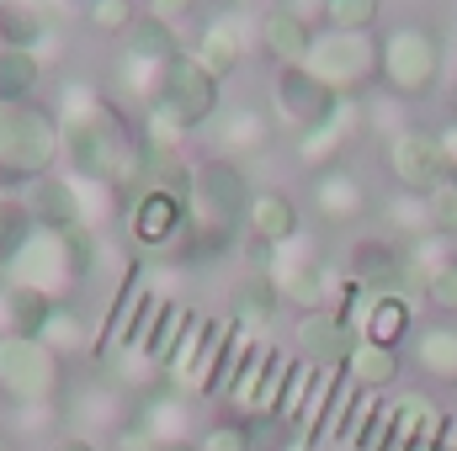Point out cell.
Returning a JSON list of instances; mask_svg holds the SVG:
<instances>
[{
    "label": "cell",
    "mask_w": 457,
    "mask_h": 451,
    "mask_svg": "<svg viewBox=\"0 0 457 451\" xmlns=\"http://www.w3.org/2000/svg\"><path fill=\"white\" fill-rule=\"evenodd\" d=\"M59 160L75 181H96L122 192V202H133L149 186L154 154L144 144V127L128 117V107L107 96L102 86H64L59 96Z\"/></svg>",
    "instance_id": "6da1fadb"
},
{
    "label": "cell",
    "mask_w": 457,
    "mask_h": 451,
    "mask_svg": "<svg viewBox=\"0 0 457 451\" xmlns=\"http://www.w3.org/2000/svg\"><path fill=\"white\" fill-rule=\"evenodd\" d=\"M59 165V117L43 102H0V197L27 192Z\"/></svg>",
    "instance_id": "7a4b0ae2"
},
{
    "label": "cell",
    "mask_w": 457,
    "mask_h": 451,
    "mask_svg": "<svg viewBox=\"0 0 457 451\" xmlns=\"http://www.w3.org/2000/svg\"><path fill=\"white\" fill-rule=\"evenodd\" d=\"M91 255H96V234L75 228V234H59V228H37L21 255L0 271V282H16V287H32L54 303H64L86 276H91Z\"/></svg>",
    "instance_id": "3957f363"
},
{
    "label": "cell",
    "mask_w": 457,
    "mask_h": 451,
    "mask_svg": "<svg viewBox=\"0 0 457 451\" xmlns=\"http://www.w3.org/2000/svg\"><path fill=\"white\" fill-rule=\"evenodd\" d=\"M149 112L170 117L176 127H187V133H197V127H208L213 117L224 112V80L192 53V48H181L170 64H165V75H160V91H154V107Z\"/></svg>",
    "instance_id": "277c9868"
},
{
    "label": "cell",
    "mask_w": 457,
    "mask_h": 451,
    "mask_svg": "<svg viewBox=\"0 0 457 451\" xmlns=\"http://www.w3.org/2000/svg\"><path fill=\"white\" fill-rule=\"evenodd\" d=\"M0 393L11 404H59L64 356L43 335H0Z\"/></svg>",
    "instance_id": "5b68a950"
},
{
    "label": "cell",
    "mask_w": 457,
    "mask_h": 451,
    "mask_svg": "<svg viewBox=\"0 0 457 451\" xmlns=\"http://www.w3.org/2000/svg\"><path fill=\"white\" fill-rule=\"evenodd\" d=\"M250 176L234 165V160H203L192 165V192H187V208H192V228H213L239 239L245 228V208H250Z\"/></svg>",
    "instance_id": "8992f818"
},
{
    "label": "cell",
    "mask_w": 457,
    "mask_h": 451,
    "mask_svg": "<svg viewBox=\"0 0 457 451\" xmlns=\"http://www.w3.org/2000/svg\"><path fill=\"white\" fill-rule=\"evenodd\" d=\"M378 75L388 86V96H426L442 75V43L431 27L420 21H399L383 43H378Z\"/></svg>",
    "instance_id": "52a82bcc"
},
{
    "label": "cell",
    "mask_w": 457,
    "mask_h": 451,
    "mask_svg": "<svg viewBox=\"0 0 457 451\" xmlns=\"http://www.w3.org/2000/svg\"><path fill=\"white\" fill-rule=\"evenodd\" d=\"M303 70L330 86L336 96H356L372 75H378V43L367 32H314V48L303 59Z\"/></svg>",
    "instance_id": "ba28073f"
},
{
    "label": "cell",
    "mask_w": 457,
    "mask_h": 451,
    "mask_svg": "<svg viewBox=\"0 0 457 451\" xmlns=\"http://www.w3.org/2000/svg\"><path fill=\"white\" fill-rule=\"evenodd\" d=\"M261 271L271 276L277 298H282V303H293V308H303V314H314V308H330V298H336V282H330V271L320 266V255H309V250H303V239L266 250Z\"/></svg>",
    "instance_id": "9c48e42d"
},
{
    "label": "cell",
    "mask_w": 457,
    "mask_h": 451,
    "mask_svg": "<svg viewBox=\"0 0 457 451\" xmlns=\"http://www.w3.org/2000/svg\"><path fill=\"white\" fill-rule=\"evenodd\" d=\"M192 224V208H187V186H170V181H149L133 202H128V234L133 244L144 250H170Z\"/></svg>",
    "instance_id": "30bf717a"
},
{
    "label": "cell",
    "mask_w": 457,
    "mask_h": 451,
    "mask_svg": "<svg viewBox=\"0 0 457 451\" xmlns=\"http://www.w3.org/2000/svg\"><path fill=\"white\" fill-rule=\"evenodd\" d=\"M388 170H394L399 192L431 197L436 186H447L453 160H447V149H442V138H436V133L404 127V133H394V144H388Z\"/></svg>",
    "instance_id": "8fae6325"
},
{
    "label": "cell",
    "mask_w": 457,
    "mask_h": 451,
    "mask_svg": "<svg viewBox=\"0 0 457 451\" xmlns=\"http://www.w3.org/2000/svg\"><path fill=\"white\" fill-rule=\"evenodd\" d=\"M336 107H341V96H336L330 86H320L303 64H277V80H271V112H277L282 127L309 133V127H320Z\"/></svg>",
    "instance_id": "7c38bea8"
},
{
    "label": "cell",
    "mask_w": 457,
    "mask_h": 451,
    "mask_svg": "<svg viewBox=\"0 0 457 451\" xmlns=\"http://www.w3.org/2000/svg\"><path fill=\"white\" fill-rule=\"evenodd\" d=\"M351 282L372 298H399V287H410L420 276L394 239H356L351 244Z\"/></svg>",
    "instance_id": "4fadbf2b"
},
{
    "label": "cell",
    "mask_w": 457,
    "mask_h": 451,
    "mask_svg": "<svg viewBox=\"0 0 457 451\" xmlns=\"http://www.w3.org/2000/svg\"><path fill=\"white\" fill-rule=\"evenodd\" d=\"M192 53H197V59H203L219 80H228V75L245 64V53H250V27H245V11H219V16H203Z\"/></svg>",
    "instance_id": "5bb4252c"
},
{
    "label": "cell",
    "mask_w": 457,
    "mask_h": 451,
    "mask_svg": "<svg viewBox=\"0 0 457 451\" xmlns=\"http://www.w3.org/2000/svg\"><path fill=\"white\" fill-rule=\"evenodd\" d=\"M59 404H64V420L80 425L75 436H86V430L112 436L117 425H128V414H133L122 382H80V393H70V398H59Z\"/></svg>",
    "instance_id": "9a60e30c"
},
{
    "label": "cell",
    "mask_w": 457,
    "mask_h": 451,
    "mask_svg": "<svg viewBox=\"0 0 457 451\" xmlns=\"http://www.w3.org/2000/svg\"><path fill=\"white\" fill-rule=\"evenodd\" d=\"M27 208L37 228H59V234H75L80 228V181L70 170H48L43 181L27 186Z\"/></svg>",
    "instance_id": "2e32d148"
},
{
    "label": "cell",
    "mask_w": 457,
    "mask_h": 451,
    "mask_svg": "<svg viewBox=\"0 0 457 451\" xmlns=\"http://www.w3.org/2000/svg\"><path fill=\"white\" fill-rule=\"evenodd\" d=\"M356 340H361L356 324L341 319L336 308H314V314L298 319V350H303L314 366H345V356H351Z\"/></svg>",
    "instance_id": "e0dca14e"
},
{
    "label": "cell",
    "mask_w": 457,
    "mask_h": 451,
    "mask_svg": "<svg viewBox=\"0 0 457 451\" xmlns=\"http://www.w3.org/2000/svg\"><path fill=\"white\" fill-rule=\"evenodd\" d=\"M245 234L261 244V250H277V244H293L303 234L298 218V202L287 192H255L250 208H245Z\"/></svg>",
    "instance_id": "ac0fdd59"
},
{
    "label": "cell",
    "mask_w": 457,
    "mask_h": 451,
    "mask_svg": "<svg viewBox=\"0 0 457 451\" xmlns=\"http://www.w3.org/2000/svg\"><path fill=\"white\" fill-rule=\"evenodd\" d=\"M213 154L219 160H250V154H261L266 144H271V117L261 112V107H234V112H219L213 122Z\"/></svg>",
    "instance_id": "d6986e66"
},
{
    "label": "cell",
    "mask_w": 457,
    "mask_h": 451,
    "mask_svg": "<svg viewBox=\"0 0 457 451\" xmlns=\"http://www.w3.org/2000/svg\"><path fill=\"white\" fill-rule=\"evenodd\" d=\"M43 43H54V0H0V48L43 59Z\"/></svg>",
    "instance_id": "ffe728a7"
},
{
    "label": "cell",
    "mask_w": 457,
    "mask_h": 451,
    "mask_svg": "<svg viewBox=\"0 0 457 451\" xmlns=\"http://www.w3.org/2000/svg\"><path fill=\"white\" fill-rule=\"evenodd\" d=\"M255 37H261V48H266L277 64H303L309 48H314V21L298 16L293 5H271V11L261 16Z\"/></svg>",
    "instance_id": "44dd1931"
},
{
    "label": "cell",
    "mask_w": 457,
    "mask_h": 451,
    "mask_svg": "<svg viewBox=\"0 0 457 451\" xmlns=\"http://www.w3.org/2000/svg\"><path fill=\"white\" fill-rule=\"evenodd\" d=\"M356 122H361V107H356L351 96H341V107L325 117L320 127L298 133V160H303V165H314V170H325V165H341V149L351 144Z\"/></svg>",
    "instance_id": "7402d4cb"
},
{
    "label": "cell",
    "mask_w": 457,
    "mask_h": 451,
    "mask_svg": "<svg viewBox=\"0 0 457 451\" xmlns=\"http://www.w3.org/2000/svg\"><path fill=\"white\" fill-rule=\"evenodd\" d=\"M314 213L325 224H356L367 213V186L345 170V165H325L314 176Z\"/></svg>",
    "instance_id": "603a6c76"
},
{
    "label": "cell",
    "mask_w": 457,
    "mask_h": 451,
    "mask_svg": "<svg viewBox=\"0 0 457 451\" xmlns=\"http://www.w3.org/2000/svg\"><path fill=\"white\" fill-rule=\"evenodd\" d=\"M48 314H54V298L16 287V282H0V335H43Z\"/></svg>",
    "instance_id": "cb8c5ba5"
},
{
    "label": "cell",
    "mask_w": 457,
    "mask_h": 451,
    "mask_svg": "<svg viewBox=\"0 0 457 451\" xmlns=\"http://www.w3.org/2000/svg\"><path fill=\"white\" fill-rule=\"evenodd\" d=\"M122 53H133V59H154V64H170V59L181 53V37H176V27H170L165 16L138 11V21L122 32Z\"/></svg>",
    "instance_id": "d4e9b609"
},
{
    "label": "cell",
    "mask_w": 457,
    "mask_h": 451,
    "mask_svg": "<svg viewBox=\"0 0 457 451\" xmlns=\"http://www.w3.org/2000/svg\"><path fill=\"white\" fill-rule=\"evenodd\" d=\"M341 372L356 388H372V393H378V388H388V382L399 377V350H394V345H378V340H356Z\"/></svg>",
    "instance_id": "484cf974"
},
{
    "label": "cell",
    "mask_w": 457,
    "mask_h": 451,
    "mask_svg": "<svg viewBox=\"0 0 457 451\" xmlns=\"http://www.w3.org/2000/svg\"><path fill=\"white\" fill-rule=\"evenodd\" d=\"M404 330H410V303H404V298H372V292H367V308H361L356 335L378 340V345H399Z\"/></svg>",
    "instance_id": "4316f807"
},
{
    "label": "cell",
    "mask_w": 457,
    "mask_h": 451,
    "mask_svg": "<svg viewBox=\"0 0 457 451\" xmlns=\"http://www.w3.org/2000/svg\"><path fill=\"white\" fill-rule=\"evenodd\" d=\"M415 361L426 377L436 382H457V330L453 324H431L415 335Z\"/></svg>",
    "instance_id": "83f0119b"
},
{
    "label": "cell",
    "mask_w": 457,
    "mask_h": 451,
    "mask_svg": "<svg viewBox=\"0 0 457 451\" xmlns=\"http://www.w3.org/2000/svg\"><path fill=\"white\" fill-rule=\"evenodd\" d=\"M277 303H282V298H277L271 276L255 271V276H245V282L234 287V324H239V330H261V324H271Z\"/></svg>",
    "instance_id": "f1b7e54d"
},
{
    "label": "cell",
    "mask_w": 457,
    "mask_h": 451,
    "mask_svg": "<svg viewBox=\"0 0 457 451\" xmlns=\"http://www.w3.org/2000/svg\"><path fill=\"white\" fill-rule=\"evenodd\" d=\"M43 59L21 48H0V102H37Z\"/></svg>",
    "instance_id": "f546056e"
},
{
    "label": "cell",
    "mask_w": 457,
    "mask_h": 451,
    "mask_svg": "<svg viewBox=\"0 0 457 451\" xmlns=\"http://www.w3.org/2000/svg\"><path fill=\"white\" fill-rule=\"evenodd\" d=\"M160 75H165V64H154V59H133V53H117V91H122V102H133V107H154V91H160Z\"/></svg>",
    "instance_id": "4dcf8cb0"
},
{
    "label": "cell",
    "mask_w": 457,
    "mask_h": 451,
    "mask_svg": "<svg viewBox=\"0 0 457 451\" xmlns=\"http://www.w3.org/2000/svg\"><path fill=\"white\" fill-rule=\"evenodd\" d=\"M37 234V218L27 208V197H0V271L21 255V244Z\"/></svg>",
    "instance_id": "1f68e13d"
},
{
    "label": "cell",
    "mask_w": 457,
    "mask_h": 451,
    "mask_svg": "<svg viewBox=\"0 0 457 451\" xmlns=\"http://www.w3.org/2000/svg\"><path fill=\"white\" fill-rule=\"evenodd\" d=\"M378 11H383V0H325L320 16H325L330 32H372Z\"/></svg>",
    "instance_id": "d6a6232c"
},
{
    "label": "cell",
    "mask_w": 457,
    "mask_h": 451,
    "mask_svg": "<svg viewBox=\"0 0 457 451\" xmlns=\"http://www.w3.org/2000/svg\"><path fill=\"white\" fill-rule=\"evenodd\" d=\"M43 340L64 356V350H80L86 345V319H80V308H75V298H64V303H54V314H48V324H43Z\"/></svg>",
    "instance_id": "836d02e7"
},
{
    "label": "cell",
    "mask_w": 457,
    "mask_h": 451,
    "mask_svg": "<svg viewBox=\"0 0 457 451\" xmlns=\"http://www.w3.org/2000/svg\"><path fill=\"white\" fill-rule=\"evenodd\" d=\"M86 21H91V32H102V37H122V32L138 21V0H91V5H86Z\"/></svg>",
    "instance_id": "e575fe53"
},
{
    "label": "cell",
    "mask_w": 457,
    "mask_h": 451,
    "mask_svg": "<svg viewBox=\"0 0 457 451\" xmlns=\"http://www.w3.org/2000/svg\"><path fill=\"white\" fill-rule=\"evenodd\" d=\"M420 292H426V303H431L436 314H453V319H457V255H453V260H442V266L426 276V287H420Z\"/></svg>",
    "instance_id": "d590c367"
},
{
    "label": "cell",
    "mask_w": 457,
    "mask_h": 451,
    "mask_svg": "<svg viewBox=\"0 0 457 451\" xmlns=\"http://www.w3.org/2000/svg\"><path fill=\"white\" fill-rule=\"evenodd\" d=\"M388 218H394V228H404V234H431V202L426 197H415V192H404V197H394L388 202Z\"/></svg>",
    "instance_id": "8d00e7d4"
},
{
    "label": "cell",
    "mask_w": 457,
    "mask_h": 451,
    "mask_svg": "<svg viewBox=\"0 0 457 451\" xmlns=\"http://www.w3.org/2000/svg\"><path fill=\"white\" fill-rule=\"evenodd\" d=\"M197 447L203 451H250V425L245 420H219V425H208L197 436Z\"/></svg>",
    "instance_id": "74e56055"
},
{
    "label": "cell",
    "mask_w": 457,
    "mask_h": 451,
    "mask_svg": "<svg viewBox=\"0 0 457 451\" xmlns=\"http://www.w3.org/2000/svg\"><path fill=\"white\" fill-rule=\"evenodd\" d=\"M107 447H112V451H160V436H154V430L144 425V414L133 409V414H128V425H117L112 436H107Z\"/></svg>",
    "instance_id": "f35d334b"
},
{
    "label": "cell",
    "mask_w": 457,
    "mask_h": 451,
    "mask_svg": "<svg viewBox=\"0 0 457 451\" xmlns=\"http://www.w3.org/2000/svg\"><path fill=\"white\" fill-rule=\"evenodd\" d=\"M426 202H431V234H457V186L453 181L436 186Z\"/></svg>",
    "instance_id": "ab89813d"
},
{
    "label": "cell",
    "mask_w": 457,
    "mask_h": 451,
    "mask_svg": "<svg viewBox=\"0 0 457 451\" xmlns=\"http://www.w3.org/2000/svg\"><path fill=\"white\" fill-rule=\"evenodd\" d=\"M197 5H203V0H149V11H154V16H165L170 27H176V21H187Z\"/></svg>",
    "instance_id": "60d3db41"
},
{
    "label": "cell",
    "mask_w": 457,
    "mask_h": 451,
    "mask_svg": "<svg viewBox=\"0 0 457 451\" xmlns=\"http://www.w3.org/2000/svg\"><path fill=\"white\" fill-rule=\"evenodd\" d=\"M54 451H102V447H96L91 436H59V441H54Z\"/></svg>",
    "instance_id": "b9f144b4"
},
{
    "label": "cell",
    "mask_w": 457,
    "mask_h": 451,
    "mask_svg": "<svg viewBox=\"0 0 457 451\" xmlns=\"http://www.w3.org/2000/svg\"><path fill=\"white\" fill-rule=\"evenodd\" d=\"M442 149H447V160L457 165V122L453 127H442Z\"/></svg>",
    "instance_id": "7bdbcfd3"
},
{
    "label": "cell",
    "mask_w": 457,
    "mask_h": 451,
    "mask_svg": "<svg viewBox=\"0 0 457 451\" xmlns=\"http://www.w3.org/2000/svg\"><path fill=\"white\" fill-rule=\"evenodd\" d=\"M160 451H203V447H197V436H187V441H165Z\"/></svg>",
    "instance_id": "ee69618b"
},
{
    "label": "cell",
    "mask_w": 457,
    "mask_h": 451,
    "mask_svg": "<svg viewBox=\"0 0 457 451\" xmlns=\"http://www.w3.org/2000/svg\"><path fill=\"white\" fill-rule=\"evenodd\" d=\"M59 5H91V0H59Z\"/></svg>",
    "instance_id": "f6af8a7d"
},
{
    "label": "cell",
    "mask_w": 457,
    "mask_h": 451,
    "mask_svg": "<svg viewBox=\"0 0 457 451\" xmlns=\"http://www.w3.org/2000/svg\"><path fill=\"white\" fill-rule=\"evenodd\" d=\"M0 451H16V447H11V441H0Z\"/></svg>",
    "instance_id": "bcb514c9"
},
{
    "label": "cell",
    "mask_w": 457,
    "mask_h": 451,
    "mask_svg": "<svg viewBox=\"0 0 457 451\" xmlns=\"http://www.w3.org/2000/svg\"><path fill=\"white\" fill-rule=\"evenodd\" d=\"M447 181H453V186H457V165H453V176H447Z\"/></svg>",
    "instance_id": "7dc6e473"
},
{
    "label": "cell",
    "mask_w": 457,
    "mask_h": 451,
    "mask_svg": "<svg viewBox=\"0 0 457 451\" xmlns=\"http://www.w3.org/2000/svg\"><path fill=\"white\" fill-rule=\"evenodd\" d=\"M0 398H5V393H0Z\"/></svg>",
    "instance_id": "c3c4849f"
}]
</instances>
